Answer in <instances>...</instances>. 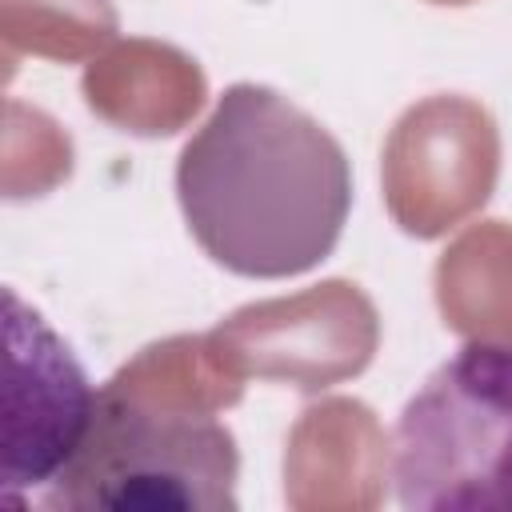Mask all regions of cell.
Listing matches in <instances>:
<instances>
[{
	"mask_svg": "<svg viewBox=\"0 0 512 512\" xmlns=\"http://www.w3.org/2000/svg\"><path fill=\"white\" fill-rule=\"evenodd\" d=\"M4 348V492L36 500L80 444L100 392L16 288H4Z\"/></svg>",
	"mask_w": 512,
	"mask_h": 512,
	"instance_id": "4",
	"label": "cell"
},
{
	"mask_svg": "<svg viewBox=\"0 0 512 512\" xmlns=\"http://www.w3.org/2000/svg\"><path fill=\"white\" fill-rule=\"evenodd\" d=\"M408 512H512V340H468L408 396L392 428Z\"/></svg>",
	"mask_w": 512,
	"mask_h": 512,
	"instance_id": "3",
	"label": "cell"
},
{
	"mask_svg": "<svg viewBox=\"0 0 512 512\" xmlns=\"http://www.w3.org/2000/svg\"><path fill=\"white\" fill-rule=\"evenodd\" d=\"M236 480V436L216 416L164 408L108 384L80 444L32 504L56 512H236Z\"/></svg>",
	"mask_w": 512,
	"mask_h": 512,
	"instance_id": "2",
	"label": "cell"
},
{
	"mask_svg": "<svg viewBox=\"0 0 512 512\" xmlns=\"http://www.w3.org/2000/svg\"><path fill=\"white\" fill-rule=\"evenodd\" d=\"M192 240L248 280H288L344 236L352 164L340 140L268 84H228L176 160Z\"/></svg>",
	"mask_w": 512,
	"mask_h": 512,
	"instance_id": "1",
	"label": "cell"
}]
</instances>
